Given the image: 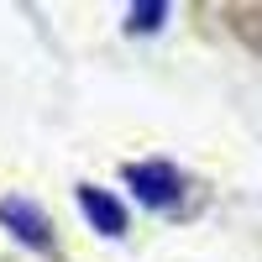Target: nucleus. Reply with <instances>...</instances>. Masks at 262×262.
<instances>
[{
  "instance_id": "20e7f679",
  "label": "nucleus",
  "mask_w": 262,
  "mask_h": 262,
  "mask_svg": "<svg viewBox=\"0 0 262 262\" xmlns=\"http://www.w3.org/2000/svg\"><path fill=\"white\" fill-rule=\"evenodd\" d=\"M163 16H168L163 0H152V6H131V32H158Z\"/></svg>"
},
{
  "instance_id": "f03ea898",
  "label": "nucleus",
  "mask_w": 262,
  "mask_h": 262,
  "mask_svg": "<svg viewBox=\"0 0 262 262\" xmlns=\"http://www.w3.org/2000/svg\"><path fill=\"white\" fill-rule=\"evenodd\" d=\"M126 184L137 189V200L152 205V210H163V205H173L184 194V179H179L173 163H131L126 168Z\"/></svg>"
},
{
  "instance_id": "f257e3e1",
  "label": "nucleus",
  "mask_w": 262,
  "mask_h": 262,
  "mask_svg": "<svg viewBox=\"0 0 262 262\" xmlns=\"http://www.w3.org/2000/svg\"><path fill=\"white\" fill-rule=\"evenodd\" d=\"M0 226H6L16 242H27L32 252L58 257V236H53V221L42 215V205H32V200H21V194H11V200H0Z\"/></svg>"
},
{
  "instance_id": "7ed1b4c3",
  "label": "nucleus",
  "mask_w": 262,
  "mask_h": 262,
  "mask_svg": "<svg viewBox=\"0 0 262 262\" xmlns=\"http://www.w3.org/2000/svg\"><path fill=\"white\" fill-rule=\"evenodd\" d=\"M79 210H84V221H90L100 236H121L126 231V205L116 194L95 189V184H79Z\"/></svg>"
}]
</instances>
